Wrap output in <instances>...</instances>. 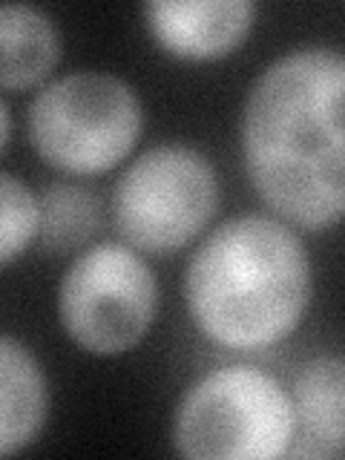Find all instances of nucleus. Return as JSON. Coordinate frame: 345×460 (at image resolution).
I'll return each instance as SVG.
<instances>
[{
	"label": "nucleus",
	"mask_w": 345,
	"mask_h": 460,
	"mask_svg": "<svg viewBox=\"0 0 345 460\" xmlns=\"http://www.w3.org/2000/svg\"><path fill=\"white\" fill-rule=\"evenodd\" d=\"M170 438L190 460L285 457L294 440L291 394L256 366H222L181 394Z\"/></svg>",
	"instance_id": "obj_4"
},
{
	"label": "nucleus",
	"mask_w": 345,
	"mask_h": 460,
	"mask_svg": "<svg viewBox=\"0 0 345 460\" xmlns=\"http://www.w3.org/2000/svg\"><path fill=\"white\" fill-rule=\"evenodd\" d=\"M49 414V383L18 337L0 334V457L32 446Z\"/></svg>",
	"instance_id": "obj_9"
},
{
	"label": "nucleus",
	"mask_w": 345,
	"mask_h": 460,
	"mask_svg": "<svg viewBox=\"0 0 345 460\" xmlns=\"http://www.w3.org/2000/svg\"><path fill=\"white\" fill-rule=\"evenodd\" d=\"M150 38L181 61H219L251 35L256 4L251 0H150L141 6Z\"/></svg>",
	"instance_id": "obj_7"
},
{
	"label": "nucleus",
	"mask_w": 345,
	"mask_h": 460,
	"mask_svg": "<svg viewBox=\"0 0 345 460\" xmlns=\"http://www.w3.org/2000/svg\"><path fill=\"white\" fill-rule=\"evenodd\" d=\"M158 311L155 273L127 242L84 248L58 285V320L81 351L119 357L147 337Z\"/></svg>",
	"instance_id": "obj_6"
},
{
	"label": "nucleus",
	"mask_w": 345,
	"mask_h": 460,
	"mask_svg": "<svg viewBox=\"0 0 345 460\" xmlns=\"http://www.w3.org/2000/svg\"><path fill=\"white\" fill-rule=\"evenodd\" d=\"M38 193L23 179L0 172V268L29 251V244L38 239Z\"/></svg>",
	"instance_id": "obj_12"
},
{
	"label": "nucleus",
	"mask_w": 345,
	"mask_h": 460,
	"mask_svg": "<svg viewBox=\"0 0 345 460\" xmlns=\"http://www.w3.org/2000/svg\"><path fill=\"white\" fill-rule=\"evenodd\" d=\"M9 133H12V115H9V107L0 101V150L6 147Z\"/></svg>",
	"instance_id": "obj_13"
},
{
	"label": "nucleus",
	"mask_w": 345,
	"mask_h": 460,
	"mask_svg": "<svg viewBox=\"0 0 345 460\" xmlns=\"http://www.w3.org/2000/svg\"><path fill=\"white\" fill-rule=\"evenodd\" d=\"M64 38L49 12L0 4V90H40L61 61Z\"/></svg>",
	"instance_id": "obj_10"
},
{
	"label": "nucleus",
	"mask_w": 345,
	"mask_h": 460,
	"mask_svg": "<svg viewBox=\"0 0 345 460\" xmlns=\"http://www.w3.org/2000/svg\"><path fill=\"white\" fill-rule=\"evenodd\" d=\"M345 58L299 47L268 64L242 107V162L256 196L296 230L345 210Z\"/></svg>",
	"instance_id": "obj_1"
},
{
	"label": "nucleus",
	"mask_w": 345,
	"mask_h": 460,
	"mask_svg": "<svg viewBox=\"0 0 345 460\" xmlns=\"http://www.w3.org/2000/svg\"><path fill=\"white\" fill-rule=\"evenodd\" d=\"M219 199V172L205 153L179 141L155 144L115 181L112 219L129 248L170 256L210 225Z\"/></svg>",
	"instance_id": "obj_5"
},
{
	"label": "nucleus",
	"mask_w": 345,
	"mask_h": 460,
	"mask_svg": "<svg viewBox=\"0 0 345 460\" xmlns=\"http://www.w3.org/2000/svg\"><path fill=\"white\" fill-rule=\"evenodd\" d=\"M40 205V227L38 242L52 256L81 253L90 248L93 236L101 230L104 213L95 190L75 181H49L38 196Z\"/></svg>",
	"instance_id": "obj_11"
},
{
	"label": "nucleus",
	"mask_w": 345,
	"mask_h": 460,
	"mask_svg": "<svg viewBox=\"0 0 345 460\" xmlns=\"http://www.w3.org/2000/svg\"><path fill=\"white\" fill-rule=\"evenodd\" d=\"M294 440L285 457L340 460L345 449V363L340 354L308 359L291 392Z\"/></svg>",
	"instance_id": "obj_8"
},
{
	"label": "nucleus",
	"mask_w": 345,
	"mask_h": 460,
	"mask_svg": "<svg viewBox=\"0 0 345 460\" xmlns=\"http://www.w3.org/2000/svg\"><path fill=\"white\" fill-rule=\"evenodd\" d=\"M311 288L305 242L268 213H239L210 230L184 273L193 325L230 351H265L291 337Z\"/></svg>",
	"instance_id": "obj_2"
},
{
	"label": "nucleus",
	"mask_w": 345,
	"mask_h": 460,
	"mask_svg": "<svg viewBox=\"0 0 345 460\" xmlns=\"http://www.w3.org/2000/svg\"><path fill=\"white\" fill-rule=\"evenodd\" d=\"M144 107L124 78L78 69L49 78L26 110V136L49 167L69 176H101L136 150Z\"/></svg>",
	"instance_id": "obj_3"
}]
</instances>
